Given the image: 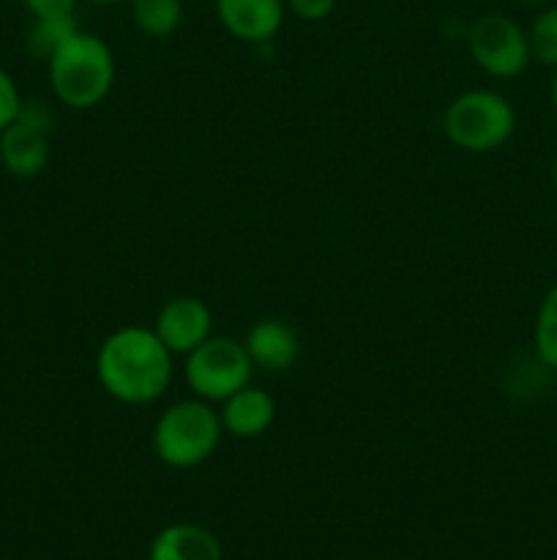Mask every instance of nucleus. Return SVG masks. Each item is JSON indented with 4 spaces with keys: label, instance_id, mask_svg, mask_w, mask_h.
I'll return each mask as SVG.
<instances>
[{
    "label": "nucleus",
    "instance_id": "f257e3e1",
    "mask_svg": "<svg viewBox=\"0 0 557 560\" xmlns=\"http://www.w3.org/2000/svg\"><path fill=\"white\" fill-rule=\"evenodd\" d=\"M173 359L153 328L123 326L98 345L93 370L107 397L142 408L167 394L175 375Z\"/></svg>",
    "mask_w": 557,
    "mask_h": 560
},
{
    "label": "nucleus",
    "instance_id": "f03ea898",
    "mask_svg": "<svg viewBox=\"0 0 557 560\" xmlns=\"http://www.w3.org/2000/svg\"><path fill=\"white\" fill-rule=\"evenodd\" d=\"M115 55L102 36L76 31L49 55L47 74L52 96L69 109H93L115 85Z\"/></svg>",
    "mask_w": 557,
    "mask_h": 560
},
{
    "label": "nucleus",
    "instance_id": "7ed1b4c3",
    "mask_svg": "<svg viewBox=\"0 0 557 560\" xmlns=\"http://www.w3.org/2000/svg\"><path fill=\"white\" fill-rule=\"evenodd\" d=\"M224 438L222 416L200 397L178 399L158 413L151 432V446L158 463L175 470L200 468L216 454Z\"/></svg>",
    "mask_w": 557,
    "mask_h": 560
},
{
    "label": "nucleus",
    "instance_id": "20e7f679",
    "mask_svg": "<svg viewBox=\"0 0 557 560\" xmlns=\"http://www.w3.org/2000/svg\"><path fill=\"white\" fill-rule=\"evenodd\" d=\"M517 131L511 98L489 88H473L453 98L442 113V135L464 153H491Z\"/></svg>",
    "mask_w": 557,
    "mask_h": 560
},
{
    "label": "nucleus",
    "instance_id": "39448f33",
    "mask_svg": "<svg viewBox=\"0 0 557 560\" xmlns=\"http://www.w3.org/2000/svg\"><path fill=\"white\" fill-rule=\"evenodd\" d=\"M183 377L191 394L211 405H222L244 386H249L254 375L246 345L233 337L213 334L200 348L183 355Z\"/></svg>",
    "mask_w": 557,
    "mask_h": 560
},
{
    "label": "nucleus",
    "instance_id": "423d86ee",
    "mask_svg": "<svg viewBox=\"0 0 557 560\" xmlns=\"http://www.w3.org/2000/svg\"><path fill=\"white\" fill-rule=\"evenodd\" d=\"M467 52L473 63L495 80H513L533 63L528 27L508 14H484L470 25Z\"/></svg>",
    "mask_w": 557,
    "mask_h": 560
},
{
    "label": "nucleus",
    "instance_id": "0eeeda50",
    "mask_svg": "<svg viewBox=\"0 0 557 560\" xmlns=\"http://www.w3.org/2000/svg\"><path fill=\"white\" fill-rule=\"evenodd\" d=\"M153 331L173 355H189L213 337V312L197 295H175L158 310Z\"/></svg>",
    "mask_w": 557,
    "mask_h": 560
},
{
    "label": "nucleus",
    "instance_id": "6e6552de",
    "mask_svg": "<svg viewBox=\"0 0 557 560\" xmlns=\"http://www.w3.org/2000/svg\"><path fill=\"white\" fill-rule=\"evenodd\" d=\"M224 31L244 44H265L278 36L287 16L284 0H213Z\"/></svg>",
    "mask_w": 557,
    "mask_h": 560
},
{
    "label": "nucleus",
    "instance_id": "1a4fd4ad",
    "mask_svg": "<svg viewBox=\"0 0 557 560\" xmlns=\"http://www.w3.org/2000/svg\"><path fill=\"white\" fill-rule=\"evenodd\" d=\"M49 164V131L16 118L9 129L0 131V167L11 178L31 180L42 175Z\"/></svg>",
    "mask_w": 557,
    "mask_h": 560
},
{
    "label": "nucleus",
    "instance_id": "9d476101",
    "mask_svg": "<svg viewBox=\"0 0 557 560\" xmlns=\"http://www.w3.org/2000/svg\"><path fill=\"white\" fill-rule=\"evenodd\" d=\"M254 370L287 372L300 359V337L287 320L262 317L249 328L244 339Z\"/></svg>",
    "mask_w": 557,
    "mask_h": 560
},
{
    "label": "nucleus",
    "instance_id": "9b49d317",
    "mask_svg": "<svg viewBox=\"0 0 557 560\" xmlns=\"http://www.w3.org/2000/svg\"><path fill=\"white\" fill-rule=\"evenodd\" d=\"M276 399L265 388H257L251 383L224 399L222 410H218L224 435H233L238 441H254V438L265 435L276 421Z\"/></svg>",
    "mask_w": 557,
    "mask_h": 560
},
{
    "label": "nucleus",
    "instance_id": "f8f14e48",
    "mask_svg": "<svg viewBox=\"0 0 557 560\" xmlns=\"http://www.w3.org/2000/svg\"><path fill=\"white\" fill-rule=\"evenodd\" d=\"M147 560H224L218 536L197 523H173L156 534Z\"/></svg>",
    "mask_w": 557,
    "mask_h": 560
},
{
    "label": "nucleus",
    "instance_id": "ddd939ff",
    "mask_svg": "<svg viewBox=\"0 0 557 560\" xmlns=\"http://www.w3.org/2000/svg\"><path fill=\"white\" fill-rule=\"evenodd\" d=\"M131 22L147 38H167L183 22V0H129Z\"/></svg>",
    "mask_w": 557,
    "mask_h": 560
},
{
    "label": "nucleus",
    "instance_id": "4468645a",
    "mask_svg": "<svg viewBox=\"0 0 557 560\" xmlns=\"http://www.w3.org/2000/svg\"><path fill=\"white\" fill-rule=\"evenodd\" d=\"M533 348L541 364L557 372V282L546 290L535 312Z\"/></svg>",
    "mask_w": 557,
    "mask_h": 560
},
{
    "label": "nucleus",
    "instance_id": "2eb2a0df",
    "mask_svg": "<svg viewBox=\"0 0 557 560\" xmlns=\"http://www.w3.org/2000/svg\"><path fill=\"white\" fill-rule=\"evenodd\" d=\"M80 31V22L74 16H47V20H33L31 31L25 36V47L33 58L49 60V55L71 36Z\"/></svg>",
    "mask_w": 557,
    "mask_h": 560
},
{
    "label": "nucleus",
    "instance_id": "dca6fc26",
    "mask_svg": "<svg viewBox=\"0 0 557 560\" xmlns=\"http://www.w3.org/2000/svg\"><path fill=\"white\" fill-rule=\"evenodd\" d=\"M530 52L535 63L546 69H557V3L546 5L533 16L528 27Z\"/></svg>",
    "mask_w": 557,
    "mask_h": 560
},
{
    "label": "nucleus",
    "instance_id": "f3484780",
    "mask_svg": "<svg viewBox=\"0 0 557 560\" xmlns=\"http://www.w3.org/2000/svg\"><path fill=\"white\" fill-rule=\"evenodd\" d=\"M22 104H25V98H22L20 85H16L14 77L0 66V131L9 129V126L20 118Z\"/></svg>",
    "mask_w": 557,
    "mask_h": 560
},
{
    "label": "nucleus",
    "instance_id": "a211bd4d",
    "mask_svg": "<svg viewBox=\"0 0 557 560\" xmlns=\"http://www.w3.org/2000/svg\"><path fill=\"white\" fill-rule=\"evenodd\" d=\"M339 0H284L289 14H295L304 22H322L333 14Z\"/></svg>",
    "mask_w": 557,
    "mask_h": 560
},
{
    "label": "nucleus",
    "instance_id": "6ab92c4d",
    "mask_svg": "<svg viewBox=\"0 0 557 560\" xmlns=\"http://www.w3.org/2000/svg\"><path fill=\"white\" fill-rule=\"evenodd\" d=\"M80 0H22L27 14L33 20H47V16H74Z\"/></svg>",
    "mask_w": 557,
    "mask_h": 560
},
{
    "label": "nucleus",
    "instance_id": "aec40b11",
    "mask_svg": "<svg viewBox=\"0 0 557 560\" xmlns=\"http://www.w3.org/2000/svg\"><path fill=\"white\" fill-rule=\"evenodd\" d=\"M549 104H552V113H555V118H557V69H555V77H552V85H549Z\"/></svg>",
    "mask_w": 557,
    "mask_h": 560
},
{
    "label": "nucleus",
    "instance_id": "412c9836",
    "mask_svg": "<svg viewBox=\"0 0 557 560\" xmlns=\"http://www.w3.org/2000/svg\"><path fill=\"white\" fill-rule=\"evenodd\" d=\"M85 3H93V5H118V3H129V0H85Z\"/></svg>",
    "mask_w": 557,
    "mask_h": 560
},
{
    "label": "nucleus",
    "instance_id": "4be33fe9",
    "mask_svg": "<svg viewBox=\"0 0 557 560\" xmlns=\"http://www.w3.org/2000/svg\"><path fill=\"white\" fill-rule=\"evenodd\" d=\"M549 175H552V186H555V189H557V156H555V162H552Z\"/></svg>",
    "mask_w": 557,
    "mask_h": 560
}]
</instances>
